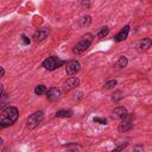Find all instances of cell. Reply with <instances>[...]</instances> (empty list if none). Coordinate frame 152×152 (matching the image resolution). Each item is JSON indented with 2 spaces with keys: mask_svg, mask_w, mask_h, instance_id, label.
I'll use <instances>...</instances> for the list:
<instances>
[{
  "mask_svg": "<svg viewBox=\"0 0 152 152\" xmlns=\"http://www.w3.org/2000/svg\"><path fill=\"white\" fill-rule=\"evenodd\" d=\"M19 116V109L13 106H8L1 110L0 114V127L5 128L13 125Z\"/></svg>",
  "mask_w": 152,
  "mask_h": 152,
  "instance_id": "obj_1",
  "label": "cell"
},
{
  "mask_svg": "<svg viewBox=\"0 0 152 152\" xmlns=\"http://www.w3.org/2000/svg\"><path fill=\"white\" fill-rule=\"evenodd\" d=\"M64 64H66L65 61L61 59V58L57 57V56H51V57H48L46 59L43 61L42 66H43L44 69L49 70V71H53V70L58 69L59 66H62V65H64Z\"/></svg>",
  "mask_w": 152,
  "mask_h": 152,
  "instance_id": "obj_2",
  "label": "cell"
},
{
  "mask_svg": "<svg viewBox=\"0 0 152 152\" xmlns=\"http://www.w3.org/2000/svg\"><path fill=\"white\" fill-rule=\"evenodd\" d=\"M43 119H44V113H43L42 110L34 112L33 114H31V115L28 116V119H27V121H26L27 128H30V129L36 128V127L42 122Z\"/></svg>",
  "mask_w": 152,
  "mask_h": 152,
  "instance_id": "obj_3",
  "label": "cell"
},
{
  "mask_svg": "<svg viewBox=\"0 0 152 152\" xmlns=\"http://www.w3.org/2000/svg\"><path fill=\"white\" fill-rule=\"evenodd\" d=\"M132 127H133V115L127 114V115L121 120V122H120L118 129H119V132L125 133V132L129 131Z\"/></svg>",
  "mask_w": 152,
  "mask_h": 152,
  "instance_id": "obj_4",
  "label": "cell"
},
{
  "mask_svg": "<svg viewBox=\"0 0 152 152\" xmlns=\"http://www.w3.org/2000/svg\"><path fill=\"white\" fill-rule=\"evenodd\" d=\"M90 43H91V42L88 40V39H82L81 42H78V43L72 48V52H74L75 55H81V53L86 52V51L89 49Z\"/></svg>",
  "mask_w": 152,
  "mask_h": 152,
  "instance_id": "obj_5",
  "label": "cell"
},
{
  "mask_svg": "<svg viewBox=\"0 0 152 152\" xmlns=\"http://www.w3.org/2000/svg\"><path fill=\"white\" fill-rule=\"evenodd\" d=\"M81 69V64L76 59H72V61H69L66 63V66H65V71L68 75L72 76V75H76Z\"/></svg>",
  "mask_w": 152,
  "mask_h": 152,
  "instance_id": "obj_6",
  "label": "cell"
},
{
  "mask_svg": "<svg viewBox=\"0 0 152 152\" xmlns=\"http://www.w3.org/2000/svg\"><path fill=\"white\" fill-rule=\"evenodd\" d=\"M78 84H80L78 77H70V78H68V80L64 82L63 89H64V91H70V90L75 89Z\"/></svg>",
  "mask_w": 152,
  "mask_h": 152,
  "instance_id": "obj_7",
  "label": "cell"
},
{
  "mask_svg": "<svg viewBox=\"0 0 152 152\" xmlns=\"http://www.w3.org/2000/svg\"><path fill=\"white\" fill-rule=\"evenodd\" d=\"M61 95H62L61 94V90L58 88H56V87H52V88H50L48 90L46 97H48V100L50 102H56V101H58L61 99Z\"/></svg>",
  "mask_w": 152,
  "mask_h": 152,
  "instance_id": "obj_8",
  "label": "cell"
},
{
  "mask_svg": "<svg viewBox=\"0 0 152 152\" xmlns=\"http://www.w3.org/2000/svg\"><path fill=\"white\" fill-rule=\"evenodd\" d=\"M127 114H128V113H127V109H126L125 107H122V106H119V107H116V108L113 109V112H112V118H113V119H124Z\"/></svg>",
  "mask_w": 152,
  "mask_h": 152,
  "instance_id": "obj_9",
  "label": "cell"
},
{
  "mask_svg": "<svg viewBox=\"0 0 152 152\" xmlns=\"http://www.w3.org/2000/svg\"><path fill=\"white\" fill-rule=\"evenodd\" d=\"M48 34H49V31H48L46 28H40V30H38V31L34 32V34H33V40H34L36 43H39V42L44 40V39L48 37Z\"/></svg>",
  "mask_w": 152,
  "mask_h": 152,
  "instance_id": "obj_10",
  "label": "cell"
},
{
  "mask_svg": "<svg viewBox=\"0 0 152 152\" xmlns=\"http://www.w3.org/2000/svg\"><path fill=\"white\" fill-rule=\"evenodd\" d=\"M151 45H152V39L151 38H142L139 42V44H138L137 48H138V51L144 52V51L148 50V48H151Z\"/></svg>",
  "mask_w": 152,
  "mask_h": 152,
  "instance_id": "obj_11",
  "label": "cell"
},
{
  "mask_svg": "<svg viewBox=\"0 0 152 152\" xmlns=\"http://www.w3.org/2000/svg\"><path fill=\"white\" fill-rule=\"evenodd\" d=\"M128 33H129V26L128 25H126L119 33H116L115 34V37H114V40L115 42H122V40H125L127 37H128Z\"/></svg>",
  "mask_w": 152,
  "mask_h": 152,
  "instance_id": "obj_12",
  "label": "cell"
},
{
  "mask_svg": "<svg viewBox=\"0 0 152 152\" xmlns=\"http://www.w3.org/2000/svg\"><path fill=\"white\" fill-rule=\"evenodd\" d=\"M74 114V112L71 109H59L56 112L55 116L56 118H71Z\"/></svg>",
  "mask_w": 152,
  "mask_h": 152,
  "instance_id": "obj_13",
  "label": "cell"
},
{
  "mask_svg": "<svg viewBox=\"0 0 152 152\" xmlns=\"http://www.w3.org/2000/svg\"><path fill=\"white\" fill-rule=\"evenodd\" d=\"M78 24H80L81 27H87V26H89V25L91 24V17H90V15H83V17L80 19Z\"/></svg>",
  "mask_w": 152,
  "mask_h": 152,
  "instance_id": "obj_14",
  "label": "cell"
},
{
  "mask_svg": "<svg viewBox=\"0 0 152 152\" xmlns=\"http://www.w3.org/2000/svg\"><path fill=\"white\" fill-rule=\"evenodd\" d=\"M127 64H128V59H127V57L121 56V57H119V59H118L115 66H116L118 69H122V68L127 66Z\"/></svg>",
  "mask_w": 152,
  "mask_h": 152,
  "instance_id": "obj_15",
  "label": "cell"
},
{
  "mask_svg": "<svg viewBox=\"0 0 152 152\" xmlns=\"http://www.w3.org/2000/svg\"><path fill=\"white\" fill-rule=\"evenodd\" d=\"M45 93H48V89H46V87H45L44 84H38V86H36V88H34V94H36V95H43V94H45Z\"/></svg>",
  "mask_w": 152,
  "mask_h": 152,
  "instance_id": "obj_16",
  "label": "cell"
},
{
  "mask_svg": "<svg viewBox=\"0 0 152 152\" xmlns=\"http://www.w3.org/2000/svg\"><path fill=\"white\" fill-rule=\"evenodd\" d=\"M122 97H124V94H122L121 90H116V91H114L113 95H112V100H113L114 102H119Z\"/></svg>",
  "mask_w": 152,
  "mask_h": 152,
  "instance_id": "obj_17",
  "label": "cell"
},
{
  "mask_svg": "<svg viewBox=\"0 0 152 152\" xmlns=\"http://www.w3.org/2000/svg\"><path fill=\"white\" fill-rule=\"evenodd\" d=\"M109 33V28L107 27V26H103L99 32H97V38H100V39H102V38H104L107 34Z\"/></svg>",
  "mask_w": 152,
  "mask_h": 152,
  "instance_id": "obj_18",
  "label": "cell"
},
{
  "mask_svg": "<svg viewBox=\"0 0 152 152\" xmlns=\"http://www.w3.org/2000/svg\"><path fill=\"white\" fill-rule=\"evenodd\" d=\"M116 80H110V81H108V82H106L104 83V88L106 89H113L115 86H116Z\"/></svg>",
  "mask_w": 152,
  "mask_h": 152,
  "instance_id": "obj_19",
  "label": "cell"
},
{
  "mask_svg": "<svg viewBox=\"0 0 152 152\" xmlns=\"http://www.w3.org/2000/svg\"><path fill=\"white\" fill-rule=\"evenodd\" d=\"M127 146V142H121V144H119L112 152H122L124 151V148Z\"/></svg>",
  "mask_w": 152,
  "mask_h": 152,
  "instance_id": "obj_20",
  "label": "cell"
},
{
  "mask_svg": "<svg viewBox=\"0 0 152 152\" xmlns=\"http://www.w3.org/2000/svg\"><path fill=\"white\" fill-rule=\"evenodd\" d=\"M93 121H94V122H96V124L107 125V119H104V118H99V116H96V118H94V119H93Z\"/></svg>",
  "mask_w": 152,
  "mask_h": 152,
  "instance_id": "obj_21",
  "label": "cell"
},
{
  "mask_svg": "<svg viewBox=\"0 0 152 152\" xmlns=\"http://www.w3.org/2000/svg\"><path fill=\"white\" fill-rule=\"evenodd\" d=\"M21 43H23V45H28L30 43H31V40H30V38L27 37V36H25V34H21Z\"/></svg>",
  "mask_w": 152,
  "mask_h": 152,
  "instance_id": "obj_22",
  "label": "cell"
},
{
  "mask_svg": "<svg viewBox=\"0 0 152 152\" xmlns=\"http://www.w3.org/2000/svg\"><path fill=\"white\" fill-rule=\"evenodd\" d=\"M132 152H144V146L142 145H135L133 147V151Z\"/></svg>",
  "mask_w": 152,
  "mask_h": 152,
  "instance_id": "obj_23",
  "label": "cell"
},
{
  "mask_svg": "<svg viewBox=\"0 0 152 152\" xmlns=\"http://www.w3.org/2000/svg\"><path fill=\"white\" fill-rule=\"evenodd\" d=\"M4 75H5V69L1 66V76H4Z\"/></svg>",
  "mask_w": 152,
  "mask_h": 152,
  "instance_id": "obj_24",
  "label": "cell"
},
{
  "mask_svg": "<svg viewBox=\"0 0 152 152\" xmlns=\"http://www.w3.org/2000/svg\"><path fill=\"white\" fill-rule=\"evenodd\" d=\"M82 6H89V2H84V1H83V2H82Z\"/></svg>",
  "mask_w": 152,
  "mask_h": 152,
  "instance_id": "obj_25",
  "label": "cell"
},
{
  "mask_svg": "<svg viewBox=\"0 0 152 152\" xmlns=\"http://www.w3.org/2000/svg\"><path fill=\"white\" fill-rule=\"evenodd\" d=\"M69 152H77V150H75V148H74V150H70Z\"/></svg>",
  "mask_w": 152,
  "mask_h": 152,
  "instance_id": "obj_26",
  "label": "cell"
}]
</instances>
